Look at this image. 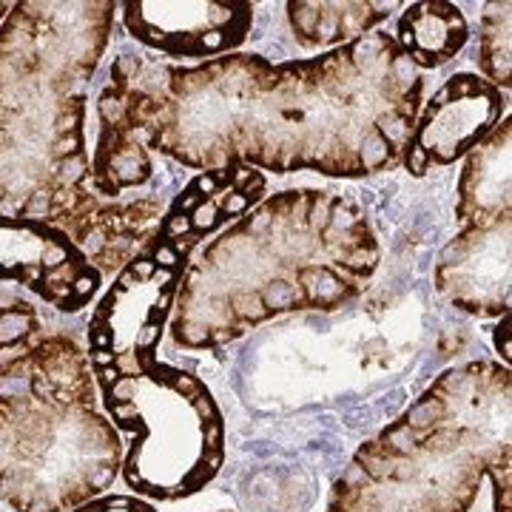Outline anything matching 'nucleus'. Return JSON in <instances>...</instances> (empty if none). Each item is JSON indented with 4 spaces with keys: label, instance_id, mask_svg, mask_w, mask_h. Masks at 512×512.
<instances>
[{
    "label": "nucleus",
    "instance_id": "nucleus-1",
    "mask_svg": "<svg viewBox=\"0 0 512 512\" xmlns=\"http://www.w3.org/2000/svg\"><path fill=\"white\" fill-rule=\"evenodd\" d=\"M424 77L376 29L305 60L222 55L194 66L123 55L94 106L92 191L126 205L154 177V160L220 171L365 177L402 163Z\"/></svg>",
    "mask_w": 512,
    "mask_h": 512
},
{
    "label": "nucleus",
    "instance_id": "nucleus-2",
    "mask_svg": "<svg viewBox=\"0 0 512 512\" xmlns=\"http://www.w3.org/2000/svg\"><path fill=\"white\" fill-rule=\"evenodd\" d=\"M117 3H12L0 23V214L52 222L103 271L160 231V200L94 197L89 86Z\"/></svg>",
    "mask_w": 512,
    "mask_h": 512
},
{
    "label": "nucleus",
    "instance_id": "nucleus-3",
    "mask_svg": "<svg viewBox=\"0 0 512 512\" xmlns=\"http://www.w3.org/2000/svg\"><path fill=\"white\" fill-rule=\"evenodd\" d=\"M382 259L362 205L319 188L282 191L191 256L171 313V342L217 350L293 311L356 299Z\"/></svg>",
    "mask_w": 512,
    "mask_h": 512
},
{
    "label": "nucleus",
    "instance_id": "nucleus-4",
    "mask_svg": "<svg viewBox=\"0 0 512 512\" xmlns=\"http://www.w3.org/2000/svg\"><path fill=\"white\" fill-rule=\"evenodd\" d=\"M510 456V367H450L353 453L325 512H470Z\"/></svg>",
    "mask_w": 512,
    "mask_h": 512
},
{
    "label": "nucleus",
    "instance_id": "nucleus-5",
    "mask_svg": "<svg viewBox=\"0 0 512 512\" xmlns=\"http://www.w3.org/2000/svg\"><path fill=\"white\" fill-rule=\"evenodd\" d=\"M126 444L103 413L86 350L49 333L0 373V501L69 512L120 476Z\"/></svg>",
    "mask_w": 512,
    "mask_h": 512
},
{
    "label": "nucleus",
    "instance_id": "nucleus-6",
    "mask_svg": "<svg viewBox=\"0 0 512 512\" xmlns=\"http://www.w3.org/2000/svg\"><path fill=\"white\" fill-rule=\"evenodd\" d=\"M103 413L126 433L120 476L151 501L205 490L225 461V421L211 390L183 367L154 362L100 390Z\"/></svg>",
    "mask_w": 512,
    "mask_h": 512
},
{
    "label": "nucleus",
    "instance_id": "nucleus-7",
    "mask_svg": "<svg viewBox=\"0 0 512 512\" xmlns=\"http://www.w3.org/2000/svg\"><path fill=\"white\" fill-rule=\"evenodd\" d=\"M458 234L433 268L436 291L458 311L493 319L510 313L512 120L510 114L461 165L456 183Z\"/></svg>",
    "mask_w": 512,
    "mask_h": 512
},
{
    "label": "nucleus",
    "instance_id": "nucleus-8",
    "mask_svg": "<svg viewBox=\"0 0 512 512\" xmlns=\"http://www.w3.org/2000/svg\"><path fill=\"white\" fill-rule=\"evenodd\" d=\"M507 111L510 94L498 92L481 74L447 77L413 120L402 151L404 168L413 177H424L464 160L493 134Z\"/></svg>",
    "mask_w": 512,
    "mask_h": 512
},
{
    "label": "nucleus",
    "instance_id": "nucleus-9",
    "mask_svg": "<svg viewBox=\"0 0 512 512\" xmlns=\"http://www.w3.org/2000/svg\"><path fill=\"white\" fill-rule=\"evenodd\" d=\"M15 282L60 313L83 311L103 274L66 231L35 217L0 214V285Z\"/></svg>",
    "mask_w": 512,
    "mask_h": 512
},
{
    "label": "nucleus",
    "instance_id": "nucleus-10",
    "mask_svg": "<svg viewBox=\"0 0 512 512\" xmlns=\"http://www.w3.org/2000/svg\"><path fill=\"white\" fill-rule=\"evenodd\" d=\"M117 9L128 35L171 60L234 55L254 26V3L234 0H126Z\"/></svg>",
    "mask_w": 512,
    "mask_h": 512
},
{
    "label": "nucleus",
    "instance_id": "nucleus-11",
    "mask_svg": "<svg viewBox=\"0 0 512 512\" xmlns=\"http://www.w3.org/2000/svg\"><path fill=\"white\" fill-rule=\"evenodd\" d=\"M467 37L470 26L458 6L427 0L404 9L393 40L419 72H427L450 63L467 46Z\"/></svg>",
    "mask_w": 512,
    "mask_h": 512
},
{
    "label": "nucleus",
    "instance_id": "nucleus-12",
    "mask_svg": "<svg viewBox=\"0 0 512 512\" xmlns=\"http://www.w3.org/2000/svg\"><path fill=\"white\" fill-rule=\"evenodd\" d=\"M393 9L399 3H288V18L302 46L330 52L376 32Z\"/></svg>",
    "mask_w": 512,
    "mask_h": 512
},
{
    "label": "nucleus",
    "instance_id": "nucleus-13",
    "mask_svg": "<svg viewBox=\"0 0 512 512\" xmlns=\"http://www.w3.org/2000/svg\"><path fill=\"white\" fill-rule=\"evenodd\" d=\"M476 60L481 77L498 92L510 94L512 80V6L504 0L487 3L478 20Z\"/></svg>",
    "mask_w": 512,
    "mask_h": 512
},
{
    "label": "nucleus",
    "instance_id": "nucleus-14",
    "mask_svg": "<svg viewBox=\"0 0 512 512\" xmlns=\"http://www.w3.org/2000/svg\"><path fill=\"white\" fill-rule=\"evenodd\" d=\"M46 336L40 316L26 299L0 291V373L23 362Z\"/></svg>",
    "mask_w": 512,
    "mask_h": 512
},
{
    "label": "nucleus",
    "instance_id": "nucleus-15",
    "mask_svg": "<svg viewBox=\"0 0 512 512\" xmlns=\"http://www.w3.org/2000/svg\"><path fill=\"white\" fill-rule=\"evenodd\" d=\"M69 512H157V507L148 504L146 498H140V495L103 493L83 501L80 507H74Z\"/></svg>",
    "mask_w": 512,
    "mask_h": 512
},
{
    "label": "nucleus",
    "instance_id": "nucleus-16",
    "mask_svg": "<svg viewBox=\"0 0 512 512\" xmlns=\"http://www.w3.org/2000/svg\"><path fill=\"white\" fill-rule=\"evenodd\" d=\"M501 322L495 325L493 330V345H495V353L504 359V365L510 367L512 362V345H510V313H504V316H498Z\"/></svg>",
    "mask_w": 512,
    "mask_h": 512
},
{
    "label": "nucleus",
    "instance_id": "nucleus-17",
    "mask_svg": "<svg viewBox=\"0 0 512 512\" xmlns=\"http://www.w3.org/2000/svg\"><path fill=\"white\" fill-rule=\"evenodd\" d=\"M9 9H12V3H0V23L6 20V15H9Z\"/></svg>",
    "mask_w": 512,
    "mask_h": 512
}]
</instances>
